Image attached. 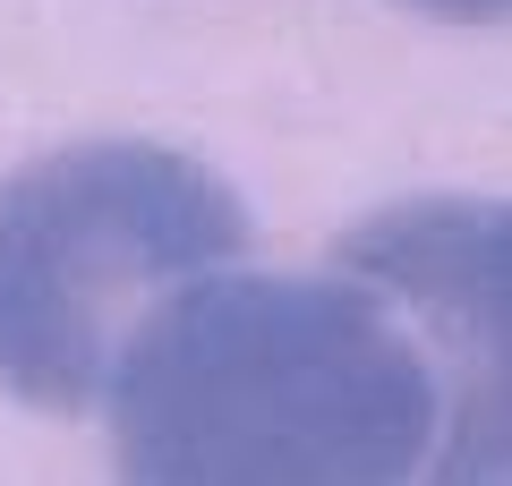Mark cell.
Masks as SVG:
<instances>
[{
  "label": "cell",
  "mask_w": 512,
  "mask_h": 486,
  "mask_svg": "<svg viewBox=\"0 0 512 486\" xmlns=\"http://www.w3.org/2000/svg\"><path fill=\"white\" fill-rule=\"evenodd\" d=\"M504 205L410 197L325 265H205L103 384L137 486H461L504 478Z\"/></svg>",
  "instance_id": "6da1fadb"
},
{
  "label": "cell",
  "mask_w": 512,
  "mask_h": 486,
  "mask_svg": "<svg viewBox=\"0 0 512 486\" xmlns=\"http://www.w3.org/2000/svg\"><path fill=\"white\" fill-rule=\"evenodd\" d=\"M248 248V197L163 137L26 154L0 171V393L86 418L137 316Z\"/></svg>",
  "instance_id": "7a4b0ae2"
},
{
  "label": "cell",
  "mask_w": 512,
  "mask_h": 486,
  "mask_svg": "<svg viewBox=\"0 0 512 486\" xmlns=\"http://www.w3.org/2000/svg\"><path fill=\"white\" fill-rule=\"evenodd\" d=\"M402 9H419V18H444V26H504L512 0H402Z\"/></svg>",
  "instance_id": "3957f363"
}]
</instances>
